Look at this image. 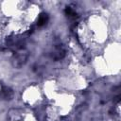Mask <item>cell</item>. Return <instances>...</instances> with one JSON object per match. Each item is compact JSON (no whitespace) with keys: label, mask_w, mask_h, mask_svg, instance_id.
<instances>
[{"label":"cell","mask_w":121,"mask_h":121,"mask_svg":"<svg viewBox=\"0 0 121 121\" xmlns=\"http://www.w3.org/2000/svg\"><path fill=\"white\" fill-rule=\"evenodd\" d=\"M107 24L98 15L90 16L82 21L78 29L79 40L88 46L101 43L107 37Z\"/></svg>","instance_id":"cell-1"},{"label":"cell","mask_w":121,"mask_h":121,"mask_svg":"<svg viewBox=\"0 0 121 121\" xmlns=\"http://www.w3.org/2000/svg\"><path fill=\"white\" fill-rule=\"evenodd\" d=\"M24 99L26 103L33 105L38 103L41 100V93L40 90L35 87H29L27 90H26L24 94Z\"/></svg>","instance_id":"cell-2"},{"label":"cell","mask_w":121,"mask_h":121,"mask_svg":"<svg viewBox=\"0 0 121 121\" xmlns=\"http://www.w3.org/2000/svg\"><path fill=\"white\" fill-rule=\"evenodd\" d=\"M22 121H23V120H22ZM24 121H36V120H35V119H33V118L30 116V117H26Z\"/></svg>","instance_id":"cell-3"},{"label":"cell","mask_w":121,"mask_h":121,"mask_svg":"<svg viewBox=\"0 0 121 121\" xmlns=\"http://www.w3.org/2000/svg\"><path fill=\"white\" fill-rule=\"evenodd\" d=\"M1 92H2V87H1V84H0V94H1Z\"/></svg>","instance_id":"cell-4"}]
</instances>
